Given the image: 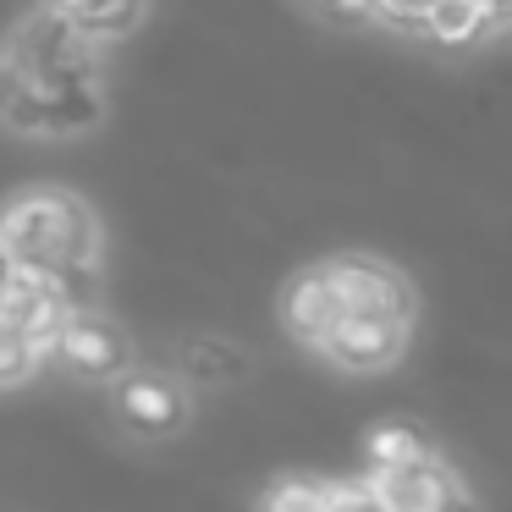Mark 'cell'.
I'll list each match as a JSON object with an SVG mask.
<instances>
[{
	"mask_svg": "<svg viewBox=\"0 0 512 512\" xmlns=\"http://www.w3.org/2000/svg\"><path fill=\"white\" fill-rule=\"evenodd\" d=\"M116 402H122L127 424H138V430H177L182 413H188L182 391L171 386V380H155V375H133Z\"/></svg>",
	"mask_w": 512,
	"mask_h": 512,
	"instance_id": "obj_9",
	"label": "cell"
},
{
	"mask_svg": "<svg viewBox=\"0 0 512 512\" xmlns=\"http://www.w3.org/2000/svg\"><path fill=\"white\" fill-rule=\"evenodd\" d=\"M331 292L336 314H380V320H413V292L408 281L397 276L391 265L364 254H347V259H325L314 265Z\"/></svg>",
	"mask_w": 512,
	"mask_h": 512,
	"instance_id": "obj_2",
	"label": "cell"
},
{
	"mask_svg": "<svg viewBox=\"0 0 512 512\" xmlns=\"http://www.w3.org/2000/svg\"><path fill=\"white\" fill-rule=\"evenodd\" d=\"M320 512H386L369 479H342V485H320Z\"/></svg>",
	"mask_w": 512,
	"mask_h": 512,
	"instance_id": "obj_14",
	"label": "cell"
},
{
	"mask_svg": "<svg viewBox=\"0 0 512 512\" xmlns=\"http://www.w3.org/2000/svg\"><path fill=\"white\" fill-rule=\"evenodd\" d=\"M39 358H45V353H39V347L28 342V336L17 331L12 320H0V386H12V380H23L28 369L39 364Z\"/></svg>",
	"mask_w": 512,
	"mask_h": 512,
	"instance_id": "obj_13",
	"label": "cell"
},
{
	"mask_svg": "<svg viewBox=\"0 0 512 512\" xmlns=\"http://www.w3.org/2000/svg\"><path fill=\"white\" fill-rule=\"evenodd\" d=\"M281 320H287V331L309 347L336 325V303H331V292H325L320 270H303V276L281 292Z\"/></svg>",
	"mask_w": 512,
	"mask_h": 512,
	"instance_id": "obj_7",
	"label": "cell"
},
{
	"mask_svg": "<svg viewBox=\"0 0 512 512\" xmlns=\"http://www.w3.org/2000/svg\"><path fill=\"white\" fill-rule=\"evenodd\" d=\"M413 320H380V314H336V325L320 336V353L331 364L353 369V375H375V369H391L408 347Z\"/></svg>",
	"mask_w": 512,
	"mask_h": 512,
	"instance_id": "obj_5",
	"label": "cell"
},
{
	"mask_svg": "<svg viewBox=\"0 0 512 512\" xmlns=\"http://www.w3.org/2000/svg\"><path fill=\"white\" fill-rule=\"evenodd\" d=\"M369 12L386 17V23H397V28H424L430 0H369Z\"/></svg>",
	"mask_w": 512,
	"mask_h": 512,
	"instance_id": "obj_16",
	"label": "cell"
},
{
	"mask_svg": "<svg viewBox=\"0 0 512 512\" xmlns=\"http://www.w3.org/2000/svg\"><path fill=\"white\" fill-rule=\"evenodd\" d=\"M490 28H501V12H490L485 0H430L424 12V34L435 45H474Z\"/></svg>",
	"mask_w": 512,
	"mask_h": 512,
	"instance_id": "obj_10",
	"label": "cell"
},
{
	"mask_svg": "<svg viewBox=\"0 0 512 512\" xmlns=\"http://www.w3.org/2000/svg\"><path fill=\"white\" fill-rule=\"evenodd\" d=\"M369 485L386 501V512H479L468 485L435 452L419 457V463H402V468H375Z\"/></svg>",
	"mask_w": 512,
	"mask_h": 512,
	"instance_id": "obj_3",
	"label": "cell"
},
{
	"mask_svg": "<svg viewBox=\"0 0 512 512\" xmlns=\"http://www.w3.org/2000/svg\"><path fill=\"white\" fill-rule=\"evenodd\" d=\"M56 353L89 380H111V375H127V369H133V342H127V331H116L105 314H67L61 331H56Z\"/></svg>",
	"mask_w": 512,
	"mask_h": 512,
	"instance_id": "obj_6",
	"label": "cell"
},
{
	"mask_svg": "<svg viewBox=\"0 0 512 512\" xmlns=\"http://www.w3.org/2000/svg\"><path fill=\"white\" fill-rule=\"evenodd\" d=\"M182 369H188L193 380H232V375H243V353L226 347V342H188Z\"/></svg>",
	"mask_w": 512,
	"mask_h": 512,
	"instance_id": "obj_12",
	"label": "cell"
},
{
	"mask_svg": "<svg viewBox=\"0 0 512 512\" xmlns=\"http://www.w3.org/2000/svg\"><path fill=\"white\" fill-rule=\"evenodd\" d=\"M12 270H17V259H12V248L0 243V287H6V281H12Z\"/></svg>",
	"mask_w": 512,
	"mask_h": 512,
	"instance_id": "obj_18",
	"label": "cell"
},
{
	"mask_svg": "<svg viewBox=\"0 0 512 512\" xmlns=\"http://www.w3.org/2000/svg\"><path fill=\"white\" fill-rule=\"evenodd\" d=\"M419 457H430V441L413 424H380V430H369V463L375 468H402V463H419Z\"/></svg>",
	"mask_w": 512,
	"mask_h": 512,
	"instance_id": "obj_11",
	"label": "cell"
},
{
	"mask_svg": "<svg viewBox=\"0 0 512 512\" xmlns=\"http://www.w3.org/2000/svg\"><path fill=\"white\" fill-rule=\"evenodd\" d=\"M45 12H56L61 23H72L89 39H122L138 28L144 0H45Z\"/></svg>",
	"mask_w": 512,
	"mask_h": 512,
	"instance_id": "obj_8",
	"label": "cell"
},
{
	"mask_svg": "<svg viewBox=\"0 0 512 512\" xmlns=\"http://www.w3.org/2000/svg\"><path fill=\"white\" fill-rule=\"evenodd\" d=\"M259 512H320V485L314 479H276L259 496Z\"/></svg>",
	"mask_w": 512,
	"mask_h": 512,
	"instance_id": "obj_15",
	"label": "cell"
},
{
	"mask_svg": "<svg viewBox=\"0 0 512 512\" xmlns=\"http://www.w3.org/2000/svg\"><path fill=\"white\" fill-rule=\"evenodd\" d=\"M0 61L17 72H94V39L78 34L72 23H61L56 12H39L17 28L6 45H0Z\"/></svg>",
	"mask_w": 512,
	"mask_h": 512,
	"instance_id": "obj_4",
	"label": "cell"
},
{
	"mask_svg": "<svg viewBox=\"0 0 512 512\" xmlns=\"http://www.w3.org/2000/svg\"><path fill=\"white\" fill-rule=\"evenodd\" d=\"M0 243L17 265L39 270H94L100 265V221L83 199L34 188L0 210Z\"/></svg>",
	"mask_w": 512,
	"mask_h": 512,
	"instance_id": "obj_1",
	"label": "cell"
},
{
	"mask_svg": "<svg viewBox=\"0 0 512 512\" xmlns=\"http://www.w3.org/2000/svg\"><path fill=\"white\" fill-rule=\"evenodd\" d=\"M331 12H342V17H369V0H325Z\"/></svg>",
	"mask_w": 512,
	"mask_h": 512,
	"instance_id": "obj_17",
	"label": "cell"
}]
</instances>
